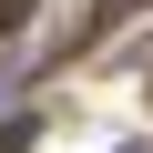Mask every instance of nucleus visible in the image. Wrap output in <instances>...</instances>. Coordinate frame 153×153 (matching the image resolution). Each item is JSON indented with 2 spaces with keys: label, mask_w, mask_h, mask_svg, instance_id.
I'll return each instance as SVG.
<instances>
[{
  "label": "nucleus",
  "mask_w": 153,
  "mask_h": 153,
  "mask_svg": "<svg viewBox=\"0 0 153 153\" xmlns=\"http://www.w3.org/2000/svg\"><path fill=\"white\" fill-rule=\"evenodd\" d=\"M21 71H31V61H0V102H10V82H21Z\"/></svg>",
  "instance_id": "nucleus-1"
},
{
  "label": "nucleus",
  "mask_w": 153,
  "mask_h": 153,
  "mask_svg": "<svg viewBox=\"0 0 153 153\" xmlns=\"http://www.w3.org/2000/svg\"><path fill=\"white\" fill-rule=\"evenodd\" d=\"M123 153H153V143H123Z\"/></svg>",
  "instance_id": "nucleus-2"
}]
</instances>
